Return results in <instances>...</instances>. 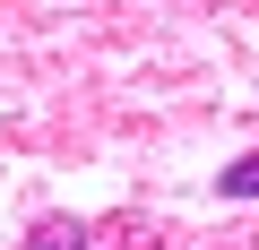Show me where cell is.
Masks as SVG:
<instances>
[{
    "mask_svg": "<svg viewBox=\"0 0 259 250\" xmlns=\"http://www.w3.org/2000/svg\"><path fill=\"white\" fill-rule=\"evenodd\" d=\"M216 190H225V198H259V147H250L242 164H225V173H216Z\"/></svg>",
    "mask_w": 259,
    "mask_h": 250,
    "instance_id": "7a4b0ae2",
    "label": "cell"
},
{
    "mask_svg": "<svg viewBox=\"0 0 259 250\" xmlns=\"http://www.w3.org/2000/svg\"><path fill=\"white\" fill-rule=\"evenodd\" d=\"M26 250H87V224H78V216H44V224L26 233Z\"/></svg>",
    "mask_w": 259,
    "mask_h": 250,
    "instance_id": "6da1fadb",
    "label": "cell"
}]
</instances>
